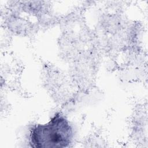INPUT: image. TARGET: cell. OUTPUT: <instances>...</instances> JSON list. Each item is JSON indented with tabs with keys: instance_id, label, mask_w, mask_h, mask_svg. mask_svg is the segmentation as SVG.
Wrapping results in <instances>:
<instances>
[{
	"instance_id": "1",
	"label": "cell",
	"mask_w": 148,
	"mask_h": 148,
	"mask_svg": "<svg viewBox=\"0 0 148 148\" xmlns=\"http://www.w3.org/2000/svg\"><path fill=\"white\" fill-rule=\"evenodd\" d=\"M73 130L66 117L57 113L46 124H38L31 130L29 142L34 147H65L73 138Z\"/></svg>"
}]
</instances>
